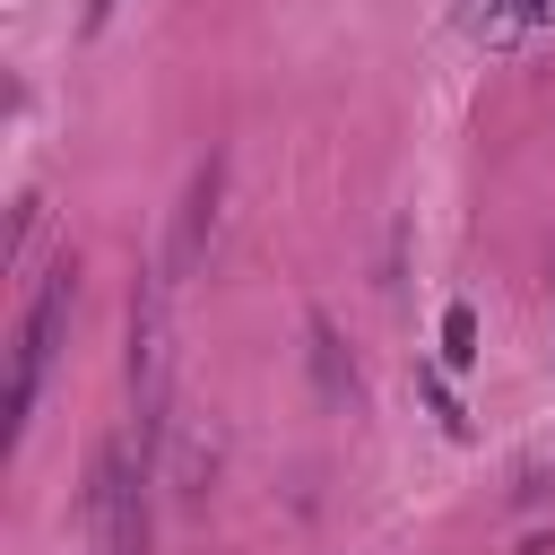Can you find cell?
I'll return each instance as SVG.
<instances>
[{
  "label": "cell",
  "mask_w": 555,
  "mask_h": 555,
  "mask_svg": "<svg viewBox=\"0 0 555 555\" xmlns=\"http://www.w3.org/2000/svg\"><path fill=\"white\" fill-rule=\"evenodd\" d=\"M425 399H434V416H442V425H451V434H460V425H468V416H460V399H451V390H442V382H434V373H425Z\"/></svg>",
  "instance_id": "cell-7"
},
{
  "label": "cell",
  "mask_w": 555,
  "mask_h": 555,
  "mask_svg": "<svg viewBox=\"0 0 555 555\" xmlns=\"http://www.w3.org/2000/svg\"><path fill=\"white\" fill-rule=\"evenodd\" d=\"M217 191H225V165L208 156V165L191 173V199H182V234H173V269H199V251H208V234H217Z\"/></svg>",
  "instance_id": "cell-4"
},
{
  "label": "cell",
  "mask_w": 555,
  "mask_h": 555,
  "mask_svg": "<svg viewBox=\"0 0 555 555\" xmlns=\"http://www.w3.org/2000/svg\"><path fill=\"white\" fill-rule=\"evenodd\" d=\"M113 9H121V0H87V35H95V26H113Z\"/></svg>",
  "instance_id": "cell-8"
},
{
  "label": "cell",
  "mask_w": 555,
  "mask_h": 555,
  "mask_svg": "<svg viewBox=\"0 0 555 555\" xmlns=\"http://www.w3.org/2000/svg\"><path fill=\"white\" fill-rule=\"evenodd\" d=\"M130 399H139V434L165 425V278H139L130 295Z\"/></svg>",
  "instance_id": "cell-3"
},
{
  "label": "cell",
  "mask_w": 555,
  "mask_h": 555,
  "mask_svg": "<svg viewBox=\"0 0 555 555\" xmlns=\"http://www.w3.org/2000/svg\"><path fill=\"white\" fill-rule=\"evenodd\" d=\"M312 364H321V382H330V399H356V373L338 364V338H330V321L312 312Z\"/></svg>",
  "instance_id": "cell-5"
},
{
  "label": "cell",
  "mask_w": 555,
  "mask_h": 555,
  "mask_svg": "<svg viewBox=\"0 0 555 555\" xmlns=\"http://www.w3.org/2000/svg\"><path fill=\"white\" fill-rule=\"evenodd\" d=\"M69 295H78V260L61 251V260L43 269V286H35V304H26V330H17V373H9V442H17V434H26V416H35V390H43V364H52V347H61Z\"/></svg>",
  "instance_id": "cell-2"
},
{
  "label": "cell",
  "mask_w": 555,
  "mask_h": 555,
  "mask_svg": "<svg viewBox=\"0 0 555 555\" xmlns=\"http://www.w3.org/2000/svg\"><path fill=\"white\" fill-rule=\"evenodd\" d=\"M442 364H477V312L468 304L442 312Z\"/></svg>",
  "instance_id": "cell-6"
},
{
  "label": "cell",
  "mask_w": 555,
  "mask_h": 555,
  "mask_svg": "<svg viewBox=\"0 0 555 555\" xmlns=\"http://www.w3.org/2000/svg\"><path fill=\"white\" fill-rule=\"evenodd\" d=\"M139 460H147V434H113L104 460H95V486H87V538H95V555H147Z\"/></svg>",
  "instance_id": "cell-1"
}]
</instances>
